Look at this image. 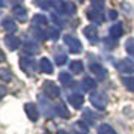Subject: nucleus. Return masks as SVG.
Returning a JSON list of instances; mask_svg holds the SVG:
<instances>
[{"instance_id":"nucleus-12","label":"nucleus","mask_w":134,"mask_h":134,"mask_svg":"<svg viewBox=\"0 0 134 134\" xmlns=\"http://www.w3.org/2000/svg\"><path fill=\"white\" fill-rule=\"evenodd\" d=\"M33 26L35 27H39V29H48V20H47V17L45 15H42V14H36L35 17H33Z\"/></svg>"},{"instance_id":"nucleus-32","label":"nucleus","mask_w":134,"mask_h":134,"mask_svg":"<svg viewBox=\"0 0 134 134\" xmlns=\"http://www.w3.org/2000/svg\"><path fill=\"white\" fill-rule=\"evenodd\" d=\"M6 92H8V89H6V86H3V85H0V99L6 95Z\"/></svg>"},{"instance_id":"nucleus-2","label":"nucleus","mask_w":134,"mask_h":134,"mask_svg":"<svg viewBox=\"0 0 134 134\" xmlns=\"http://www.w3.org/2000/svg\"><path fill=\"white\" fill-rule=\"evenodd\" d=\"M91 103L95 105V109L98 110H104L107 107V97L104 95L103 92H92L91 95Z\"/></svg>"},{"instance_id":"nucleus-8","label":"nucleus","mask_w":134,"mask_h":134,"mask_svg":"<svg viewBox=\"0 0 134 134\" xmlns=\"http://www.w3.org/2000/svg\"><path fill=\"white\" fill-rule=\"evenodd\" d=\"M87 18L91 20L93 24H101L104 20H105V17H104V14L101 9H89L87 11Z\"/></svg>"},{"instance_id":"nucleus-15","label":"nucleus","mask_w":134,"mask_h":134,"mask_svg":"<svg viewBox=\"0 0 134 134\" xmlns=\"http://www.w3.org/2000/svg\"><path fill=\"white\" fill-rule=\"evenodd\" d=\"M83 32H85L86 38H87L92 44L98 41V32H97V29H95V26H87V27H85Z\"/></svg>"},{"instance_id":"nucleus-3","label":"nucleus","mask_w":134,"mask_h":134,"mask_svg":"<svg viewBox=\"0 0 134 134\" xmlns=\"http://www.w3.org/2000/svg\"><path fill=\"white\" fill-rule=\"evenodd\" d=\"M63 41H65V44L69 47V51H71V53H80V50H81V42H80L75 36H72V35H65V36H63Z\"/></svg>"},{"instance_id":"nucleus-17","label":"nucleus","mask_w":134,"mask_h":134,"mask_svg":"<svg viewBox=\"0 0 134 134\" xmlns=\"http://www.w3.org/2000/svg\"><path fill=\"white\" fill-rule=\"evenodd\" d=\"M87 131H89V128H87V125H86L83 121L74 122V125H72V133L74 134H87Z\"/></svg>"},{"instance_id":"nucleus-13","label":"nucleus","mask_w":134,"mask_h":134,"mask_svg":"<svg viewBox=\"0 0 134 134\" xmlns=\"http://www.w3.org/2000/svg\"><path fill=\"white\" fill-rule=\"evenodd\" d=\"M91 71L93 72V75L99 80H104L107 77V71H105V68L101 66L99 63H92L91 65Z\"/></svg>"},{"instance_id":"nucleus-36","label":"nucleus","mask_w":134,"mask_h":134,"mask_svg":"<svg viewBox=\"0 0 134 134\" xmlns=\"http://www.w3.org/2000/svg\"><path fill=\"white\" fill-rule=\"evenodd\" d=\"M0 6H5V3H2V2H0Z\"/></svg>"},{"instance_id":"nucleus-37","label":"nucleus","mask_w":134,"mask_h":134,"mask_svg":"<svg viewBox=\"0 0 134 134\" xmlns=\"http://www.w3.org/2000/svg\"><path fill=\"white\" fill-rule=\"evenodd\" d=\"M45 134H48V133H45Z\"/></svg>"},{"instance_id":"nucleus-18","label":"nucleus","mask_w":134,"mask_h":134,"mask_svg":"<svg viewBox=\"0 0 134 134\" xmlns=\"http://www.w3.org/2000/svg\"><path fill=\"white\" fill-rule=\"evenodd\" d=\"M39 71H42L45 74H51L53 72V63L47 59V57H44L39 60Z\"/></svg>"},{"instance_id":"nucleus-16","label":"nucleus","mask_w":134,"mask_h":134,"mask_svg":"<svg viewBox=\"0 0 134 134\" xmlns=\"http://www.w3.org/2000/svg\"><path fill=\"white\" fill-rule=\"evenodd\" d=\"M5 44H6L8 47L11 50H17L20 48V45H21V41H20L17 36H14V35H9V36L5 38Z\"/></svg>"},{"instance_id":"nucleus-24","label":"nucleus","mask_w":134,"mask_h":134,"mask_svg":"<svg viewBox=\"0 0 134 134\" xmlns=\"http://www.w3.org/2000/svg\"><path fill=\"white\" fill-rule=\"evenodd\" d=\"M60 35V30H59V27H53V26H50L48 29L45 30V36L48 38V39H57Z\"/></svg>"},{"instance_id":"nucleus-28","label":"nucleus","mask_w":134,"mask_h":134,"mask_svg":"<svg viewBox=\"0 0 134 134\" xmlns=\"http://www.w3.org/2000/svg\"><path fill=\"white\" fill-rule=\"evenodd\" d=\"M122 83L125 85V87H127L128 91L134 92V77H124L122 79Z\"/></svg>"},{"instance_id":"nucleus-7","label":"nucleus","mask_w":134,"mask_h":134,"mask_svg":"<svg viewBox=\"0 0 134 134\" xmlns=\"http://www.w3.org/2000/svg\"><path fill=\"white\" fill-rule=\"evenodd\" d=\"M39 44L35 42V39H29L23 44V51H24L27 56H33V54H38L39 53Z\"/></svg>"},{"instance_id":"nucleus-27","label":"nucleus","mask_w":134,"mask_h":134,"mask_svg":"<svg viewBox=\"0 0 134 134\" xmlns=\"http://www.w3.org/2000/svg\"><path fill=\"white\" fill-rule=\"evenodd\" d=\"M98 134H118V133L110 125L103 124V125H99V128H98Z\"/></svg>"},{"instance_id":"nucleus-33","label":"nucleus","mask_w":134,"mask_h":134,"mask_svg":"<svg viewBox=\"0 0 134 134\" xmlns=\"http://www.w3.org/2000/svg\"><path fill=\"white\" fill-rule=\"evenodd\" d=\"M116 17H118V12H116V11H110V14H109V18L115 20Z\"/></svg>"},{"instance_id":"nucleus-22","label":"nucleus","mask_w":134,"mask_h":134,"mask_svg":"<svg viewBox=\"0 0 134 134\" xmlns=\"http://www.w3.org/2000/svg\"><path fill=\"white\" fill-rule=\"evenodd\" d=\"M54 110H56V115H59L60 118H69V111H68V109L65 107V104H56L54 105Z\"/></svg>"},{"instance_id":"nucleus-35","label":"nucleus","mask_w":134,"mask_h":134,"mask_svg":"<svg viewBox=\"0 0 134 134\" xmlns=\"http://www.w3.org/2000/svg\"><path fill=\"white\" fill-rule=\"evenodd\" d=\"M57 134H69V133H66V131H63V130H60V131H59Z\"/></svg>"},{"instance_id":"nucleus-21","label":"nucleus","mask_w":134,"mask_h":134,"mask_svg":"<svg viewBox=\"0 0 134 134\" xmlns=\"http://www.w3.org/2000/svg\"><path fill=\"white\" fill-rule=\"evenodd\" d=\"M97 118H98V116L95 115L92 110H85V111H83V119H81V121H83L86 125H87V122H89V124H93Z\"/></svg>"},{"instance_id":"nucleus-9","label":"nucleus","mask_w":134,"mask_h":134,"mask_svg":"<svg viewBox=\"0 0 134 134\" xmlns=\"http://www.w3.org/2000/svg\"><path fill=\"white\" fill-rule=\"evenodd\" d=\"M68 101H69V104L72 105L74 109H80L83 105V103H85V97L81 93H79V92H74V93H71L68 97Z\"/></svg>"},{"instance_id":"nucleus-1","label":"nucleus","mask_w":134,"mask_h":134,"mask_svg":"<svg viewBox=\"0 0 134 134\" xmlns=\"http://www.w3.org/2000/svg\"><path fill=\"white\" fill-rule=\"evenodd\" d=\"M20 68L24 71L27 75H33L39 69V65H38L35 59H29V57H21L20 60Z\"/></svg>"},{"instance_id":"nucleus-31","label":"nucleus","mask_w":134,"mask_h":134,"mask_svg":"<svg viewBox=\"0 0 134 134\" xmlns=\"http://www.w3.org/2000/svg\"><path fill=\"white\" fill-rule=\"evenodd\" d=\"M125 47H127V51L130 54L134 57V39H128L127 44H125Z\"/></svg>"},{"instance_id":"nucleus-30","label":"nucleus","mask_w":134,"mask_h":134,"mask_svg":"<svg viewBox=\"0 0 134 134\" xmlns=\"http://www.w3.org/2000/svg\"><path fill=\"white\" fill-rule=\"evenodd\" d=\"M59 81L62 85H69L71 83V72H60L59 74Z\"/></svg>"},{"instance_id":"nucleus-26","label":"nucleus","mask_w":134,"mask_h":134,"mask_svg":"<svg viewBox=\"0 0 134 134\" xmlns=\"http://www.w3.org/2000/svg\"><path fill=\"white\" fill-rule=\"evenodd\" d=\"M11 79H12V71H11L9 68H2V69H0V80L9 81Z\"/></svg>"},{"instance_id":"nucleus-11","label":"nucleus","mask_w":134,"mask_h":134,"mask_svg":"<svg viewBox=\"0 0 134 134\" xmlns=\"http://www.w3.org/2000/svg\"><path fill=\"white\" fill-rule=\"evenodd\" d=\"M12 15L18 21H26L27 20V11H26V8L23 5H15L12 8Z\"/></svg>"},{"instance_id":"nucleus-20","label":"nucleus","mask_w":134,"mask_h":134,"mask_svg":"<svg viewBox=\"0 0 134 134\" xmlns=\"http://www.w3.org/2000/svg\"><path fill=\"white\" fill-rule=\"evenodd\" d=\"M69 69H71V72H74V74H80V72H83L85 65H83L81 60H72L69 63Z\"/></svg>"},{"instance_id":"nucleus-14","label":"nucleus","mask_w":134,"mask_h":134,"mask_svg":"<svg viewBox=\"0 0 134 134\" xmlns=\"http://www.w3.org/2000/svg\"><path fill=\"white\" fill-rule=\"evenodd\" d=\"M110 38L111 39H118V38H121L122 35H124V26L121 24V23H116V24H113L111 27H110Z\"/></svg>"},{"instance_id":"nucleus-23","label":"nucleus","mask_w":134,"mask_h":134,"mask_svg":"<svg viewBox=\"0 0 134 134\" xmlns=\"http://www.w3.org/2000/svg\"><path fill=\"white\" fill-rule=\"evenodd\" d=\"M95 86H97V83H95V80H92L91 77H85L83 81H81V89H83V91H92Z\"/></svg>"},{"instance_id":"nucleus-6","label":"nucleus","mask_w":134,"mask_h":134,"mask_svg":"<svg viewBox=\"0 0 134 134\" xmlns=\"http://www.w3.org/2000/svg\"><path fill=\"white\" fill-rule=\"evenodd\" d=\"M42 87H44V92L47 93V97H50V98H57L59 95H60L59 86L54 85L53 81H45Z\"/></svg>"},{"instance_id":"nucleus-4","label":"nucleus","mask_w":134,"mask_h":134,"mask_svg":"<svg viewBox=\"0 0 134 134\" xmlns=\"http://www.w3.org/2000/svg\"><path fill=\"white\" fill-rule=\"evenodd\" d=\"M38 99H39V105H41V107H42V110H44V115L47 116L48 119H51V118L56 115L54 107L50 104L48 99H45V97H44V95H39V98H38Z\"/></svg>"},{"instance_id":"nucleus-19","label":"nucleus","mask_w":134,"mask_h":134,"mask_svg":"<svg viewBox=\"0 0 134 134\" xmlns=\"http://www.w3.org/2000/svg\"><path fill=\"white\" fill-rule=\"evenodd\" d=\"M2 27H3L6 32H9V33L17 30V24H15V21H14V20H11V17L3 18V21H2Z\"/></svg>"},{"instance_id":"nucleus-29","label":"nucleus","mask_w":134,"mask_h":134,"mask_svg":"<svg viewBox=\"0 0 134 134\" xmlns=\"http://www.w3.org/2000/svg\"><path fill=\"white\" fill-rule=\"evenodd\" d=\"M54 59H56V63H57V65H63V63L68 60V56H66V53L59 51V53H56Z\"/></svg>"},{"instance_id":"nucleus-34","label":"nucleus","mask_w":134,"mask_h":134,"mask_svg":"<svg viewBox=\"0 0 134 134\" xmlns=\"http://www.w3.org/2000/svg\"><path fill=\"white\" fill-rule=\"evenodd\" d=\"M5 60V54H3V51L0 50V62H3Z\"/></svg>"},{"instance_id":"nucleus-10","label":"nucleus","mask_w":134,"mask_h":134,"mask_svg":"<svg viewBox=\"0 0 134 134\" xmlns=\"http://www.w3.org/2000/svg\"><path fill=\"white\" fill-rule=\"evenodd\" d=\"M24 110H26V115L29 116L30 121H33V122L38 121V118H39V111H38V107L33 103H27L24 105Z\"/></svg>"},{"instance_id":"nucleus-25","label":"nucleus","mask_w":134,"mask_h":134,"mask_svg":"<svg viewBox=\"0 0 134 134\" xmlns=\"http://www.w3.org/2000/svg\"><path fill=\"white\" fill-rule=\"evenodd\" d=\"M63 14L66 15H74L75 14V5L71 2H63Z\"/></svg>"},{"instance_id":"nucleus-5","label":"nucleus","mask_w":134,"mask_h":134,"mask_svg":"<svg viewBox=\"0 0 134 134\" xmlns=\"http://www.w3.org/2000/svg\"><path fill=\"white\" fill-rule=\"evenodd\" d=\"M116 68H118L119 72L131 74L134 71V62L130 60V59H121V60L116 63Z\"/></svg>"}]
</instances>
